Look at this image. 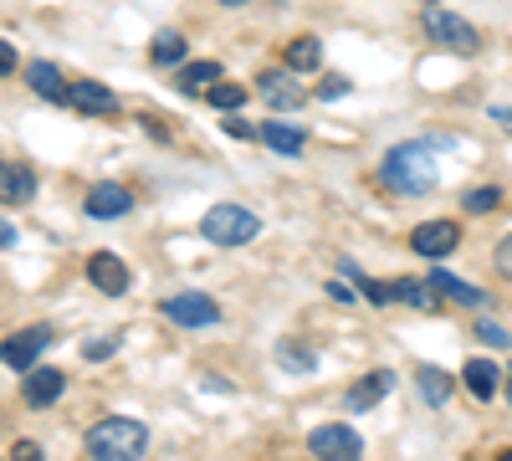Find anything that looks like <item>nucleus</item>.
<instances>
[{
	"label": "nucleus",
	"instance_id": "f257e3e1",
	"mask_svg": "<svg viewBox=\"0 0 512 461\" xmlns=\"http://www.w3.org/2000/svg\"><path fill=\"white\" fill-rule=\"evenodd\" d=\"M379 185L395 195H425L436 190V159L425 144H395L379 164Z\"/></svg>",
	"mask_w": 512,
	"mask_h": 461
},
{
	"label": "nucleus",
	"instance_id": "f03ea898",
	"mask_svg": "<svg viewBox=\"0 0 512 461\" xmlns=\"http://www.w3.org/2000/svg\"><path fill=\"white\" fill-rule=\"evenodd\" d=\"M82 441H88V456H93V461H139L144 446H149V431H144L139 421L108 415V421H98Z\"/></svg>",
	"mask_w": 512,
	"mask_h": 461
},
{
	"label": "nucleus",
	"instance_id": "7ed1b4c3",
	"mask_svg": "<svg viewBox=\"0 0 512 461\" xmlns=\"http://www.w3.org/2000/svg\"><path fill=\"white\" fill-rule=\"evenodd\" d=\"M256 231H262V221L246 205H210L200 221V236L210 246H246V241H256Z\"/></svg>",
	"mask_w": 512,
	"mask_h": 461
},
{
	"label": "nucleus",
	"instance_id": "20e7f679",
	"mask_svg": "<svg viewBox=\"0 0 512 461\" xmlns=\"http://www.w3.org/2000/svg\"><path fill=\"white\" fill-rule=\"evenodd\" d=\"M420 26H425V36L436 41V47H446V52H456V57H472L477 47H482V36H477V26L472 21H461V16H451V11H425L420 16Z\"/></svg>",
	"mask_w": 512,
	"mask_h": 461
},
{
	"label": "nucleus",
	"instance_id": "39448f33",
	"mask_svg": "<svg viewBox=\"0 0 512 461\" xmlns=\"http://www.w3.org/2000/svg\"><path fill=\"white\" fill-rule=\"evenodd\" d=\"M159 313L175 328H216L221 323L216 298H205V292H169V298L159 303Z\"/></svg>",
	"mask_w": 512,
	"mask_h": 461
},
{
	"label": "nucleus",
	"instance_id": "423d86ee",
	"mask_svg": "<svg viewBox=\"0 0 512 461\" xmlns=\"http://www.w3.org/2000/svg\"><path fill=\"white\" fill-rule=\"evenodd\" d=\"M47 344H52V328L47 323H31V328L11 333V339H0V364H6V369H31Z\"/></svg>",
	"mask_w": 512,
	"mask_h": 461
},
{
	"label": "nucleus",
	"instance_id": "0eeeda50",
	"mask_svg": "<svg viewBox=\"0 0 512 461\" xmlns=\"http://www.w3.org/2000/svg\"><path fill=\"white\" fill-rule=\"evenodd\" d=\"M308 451L318 456V461H359L364 456V441L354 436V426H318L313 436H308Z\"/></svg>",
	"mask_w": 512,
	"mask_h": 461
},
{
	"label": "nucleus",
	"instance_id": "6e6552de",
	"mask_svg": "<svg viewBox=\"0 0 512 461\" xmlns=\"http://www.w3.org/2000/svg\"><path fill=\"white\" fill-rule=\"evenodd\" d=\"M410 246H415V257L441 262V257H451V251L461 246V226L456 221H420L410 231Z\"/></svg>",
	"mask_w": 512,
	"mask_h": 461
},
{
	"label": "nucleus",
	"instance_id": "1a4fd4ad",
	"mask_svg": "<svg viewBox=\"0 0 512 461\" xmlns=\"http://www.w3.org/2000/svg\"><path fill=\"white\" fill-rule=\"evenodd\" d=\"M88 282L103 292V298H123V292L134 287V272H128L123 257H113V251H93L88 257Z\"/></svg>",
	"mask_w": 512,
	"mask_h": 461
},
{
	"label": "nucleus",
	"instance_id": "9d476101",
	"mask_svg": "<svg viewBox=\"0 0 512 461\" xmlns=\"http://www.w3.org/2000/svg\"><path fill=\"white\" fill-rule=\"evenodd\" d=\"M82 211H88L93 221H118V216H128V211H134V195H128L123 185H93L88 190V200H82Z\"/></svg>",
	"mask_w": 512,
	"mask_h": 461
},
{
	"label": "nucleus",
	"instance_id": "9b49d317",
	"mask_svg": "<svg viewBox=\"0 0 512 461\" xmlns=\"http://www.w3.org/2000/svg\"><path fill=\"white\" fill-rule=\"evenodd\" d=\"M256 93H262L272 108H303V88H297V77L282 72V67H272V72L256 77Z\"/></svg>",
	"mask_w": 512,
	"mask_h": 461
},
{
	"label": "nucleus",
	"instance_id": "f8f14e48",
	"mask_svg": "<svg viewBox=\"0 0 512 461\" xmlns=\"http://www.w3.org/2000/svg\"><path fill=\"white\" fill-rule=\"evenodd\" d=\"M62 390H67V374H62V369H31V374H26V405H31V410L57 405Z\"/></svg>",
	"mask_w": 512,
	"mask_h": 461
},
{
	"label": "nucleus",
	"instance_id": "ddd939ff",
	"mask_svg": "<svg viewBox=\"0 0 512 461\" xmlns=\"http://www.w3.org/2000/svg\"><path fill=\"white\" fill-rule=\"evenodd\" d=\"M26 82H31L36 98H47V103H57V108L72 98V88L62 82V67H57V62H31V67H26Z\"/></svg>",
	"mask_w": 512,
	"mask_h": 461
},
{
	"label": "nucleus",
	"instance_id": "4468645a",
	"mask_svg": "<svg viewBox=\"0 0 512 461\" xmlns=\"http://www.w3.org/2000/svg\"><path fill=\"white\" fill-rule=\"evenodd\" d=\"M77 113H88V118H103V113H113L118 108V98H113V88H103V82H93V77H82V82H72V98H67Z\"/></svg>",
	"mask_w": 512,
	"mask_h": 461
},
{
	"label": "nucleus",
	"instance_id": "2eb2a0df",
	"mask_svg": "<svg viewBox=\"0 0 512 461\" xmlns=\"http://www.w3.org/2000/svg\"><path fill=\"white\" fill-rule=\"evenodd\" d=\"M256 139H262L272 154H287V159H297V154H303V144H308V134L292 129V123H282V118L262 123V129H256Z\"/></svg>",
	"mask_w": 512,
	"mask_h": 461
},
{
	"label": "nucleus",
	"instance_id": "dca6fc26",
	"mask_svg": "<svg viewBox=\"0 0 512 461\" xmlns=\"http://www.w3.org/2000/svg\"><path fill=\"white\" fill-rule=\"evenodd\" d=\"M390 385H395V374H384V369H379V374H364V380H354V385H349L344 405H349V410H374Z\"/></svg>",
	"mask_w": 512,
	"mask_h": 461
},
{
	"label": "nucleus",
	"instance_id": "f3484780",
	"mask_svg": "<svg viewBox=\"0 0 512 461\" xmlns=\"http://www.w3.org/2000/svg\"><path fill=\"white\" fill-rule=\"evenodd\" d=\"M461 385L472 390L477 400H492V395L502 390V369H497L492 359H472V364L461 369Z\"/></svg>",
	"mask_w": 512,
	"mask_h": 461
},
{
	"label": "nucleus",
	"instance_id": "a211bd4d",
	"mask_svg": "<svg viewBox=\"0 0 512 461\" xmlns=\"http://www.w3.org/2000/svg\"><path fill=\"white\" fill-rule=\"evenodd\" d=\"M31 190H36L31 164H0V200H6V205H26Z\"/></svg>",
	"mask_w": 512,
	"mask_h": 461
},
{
	"label": "nucleus",
	"instance_id": "6ab92c4d",
	"mask_svg": "<svg viewBox=\"0 0 512 461\" xmlns=\"http://www.w3.org/2000/svg\"><path fill=\"white\" fill-rule=\"evenodd\" d=\"M415 385H420V400H425V405H446L451 390H456V380H451L446 369H436V364H420V369H415Z\"/></svg>",
	"mask_w": 512,
	"mask_h": 461
},
{
	"label": "nucleus",
	"instance_id": "aec40b11",
	"mask_svg": "<svg viewBox=\"0 0 512 461\" xmlns=\"http://www.w3.org/2000/svg\"><path fill=\"white\" fill-rule=\"evenodd\" d=\"M431 287L441 292V298H451V303H466V308H482V303H487V292H482V287L461 282V277H451V272H431Z\"/></svg>",
	"mask_w": 512,
	"mask_h": 461
},
{
	"label": "nucleus",
	"instance_id": "412c9836",
	"mask_svg": "<svg viewBox=\"0 0 512 461\" xmlns=\"http://www.w3.org/2000/svg\"><path fill=\"white\" fill-rule=\"evenodd\" d=\"M395 298L410 303L415 313H441V292H436L431 282H410V277H405V282H395Z\"/></svg>",
	"mask_w": 512,
	"mask_h": 461
},
{
	"label": "nucleus",
	"instance_id": "4be33fe9",
	"mask_svg": "<svg viewBox=\"0 0 512 461\" xmlns=\"http://www.w3.org/2000/svg\"><path fill=\"white\" fill-rule=\"evenodd\" d=\"M323 67V47H318V36H297L292 47H287V72H313Z\"/></svg>",
	"mask_w": 512,
	"mask_h": 461
},
{
	"label": "nucleus",
	"instance_id": "5701e85b",
	"mask_svg": "<svg viewBox=\"0 0 512 461\" xmlns=\"http://www.w3.org/2000/svg\"><path fill=\"white\" fill-rule=\"evenodd\" d=\"M149 57H154V67H175V62H185V36H180V31H159V36L149 41Z\"/></svg>",
	"mask_w": 512,
	"mask_h": 461
},
{
	"label": "nucleus",
	"instance_id": "b1692460",
	"mask_svg": "<svg viewBox=\"0 0 512 461\" xmlns=\"http://www.w3.org/2000/svg\"><path fill=\"white\" fill-rule=\"evenodd\" d=\"M221 82V62H190L185 72H180V88L185 93H210Z\"/></svg>",
	"mask_w": 512,
	"mask_h": 461
},
{
	"label": "nucleus",
	"instance_id": "393cba45",
	"mask_svg": "<svg viewBox=\"0 0 512 461\" xmlns=\"http://www.w3.org/2000/svg\"><path fill=\"white\" fill-rule=\"evenodd\" d=\"M461 205H466L472 216H487V211H497V205H502V190H497V185H477V190L461 195Z\"/></svg>",
	"mask_w": 512,
	"mask_h": 461
},
{
	"label": "nucleus",
	"instance_id": "a878e982",
	"mask_svg": "<svg viewBox=\"0 0 512 461\" xmlns=\"http://www.w3.org/2000/svg\"><path fill=\"white\" fill-rule=\"evenodd\" d=\"M205 103H210V108H221V113H231V108L246 103V88H241V82H216V88L205 93Z\"/></svg>",
	"mask_w": 512,
	"mask_h": 461
},
{
	"label": "nucleus",
	"instance_id": "bb28decb",
	"mask_svg": "<svg viewBox=\"0 0 512 461\" xmlns=\"http://www.w3.org/2000/svg\"><path fill=\"white\" fill-rule=\"evenodd\" d=\"M277 359H282V369H297V374H308V369H313V354H308L303 344H282Z\"/></svg>",
	"mask_w": 512,
	"mask_h": 461
},
{
	"label": "nucleus",
	"instance_id": "cd10ccee",
	"mask_svg": "<svg viewBox=\"0 0 512 461\" xmlns=\"http://www.w3.org/2000/svg\"><path fill=\"white\" fill-rule=\"evenodd\" d=\"M477 339H482V344H497V349H512V333H507L502 323H492V318L477 323Z\"/></svg>",
	"mask_w": 512,
	"mask_h": 461
},
{
	"label": "nucleus",
	"instance_id": "c85d7f7f",
	"mask_svg": "<svg viewBox=\"0 0 512 461\" xmlns=\"http://www.w3.org/2000/svg\"><path fill=\"white\" fill-rule=\"evenodd\" d=\"M113 349H118V339H93V344H88V349H82V354H88L93 364H103V359H108Z\"/></svg>",
	"mask_w": 512,
	"mask_h": 461
},
{
	"label": "nucleus",
	"instance_id": "c756f323",
	"mask_svg": "<svg viewBox=\"0 0 512 461\" xmlns=\"http://www.w3.org/2000/svg\"><path fill=\"white\" fill-rule=\"evenodd\" d=\"M11 461H47V456H41L36 441H16V446H11Z\"/></svg>",
	"mask_w": 512,
	"mask_h": 461
},
{
	"label": "nucleus",
	"instance_id": "7c9ffc66",
	"mask_svg": "<svg viewBox=\"0 0 512 461\" xmlns=\"http://www.w3.org/2000/svg\"><path fill=\"white\" fill-rule=\"evenodd\" d=\"M318 93H323V98H344V93H349V77H323Z\"/></svg>",
	"mask_w": 512,
	"mask_h": 461
},
{
	"label": "nucleus",
	"instance_id": "2f4dec72",
	"mask_svg": "<svg viewBox=\"0 0 512 461\" xmlns=\"http://www.w3.org/2000/svg\"><path fill=\"white\" fill-rule=\"evenodd\" d=\"M16 72V47L11 41H0V77H11Z\"/></svg>",
	"mask_w": 512,
	"mask_h": 461
},
{
	"label": "nucleus",
	"instance_id": "473e14b6",
	"mask_svg": "<svg viewBox=\"0 0 512 461\" xmlns=\"http://www.w3.org/2000/svg\"><path fill=\"white\" fill-rule=\"evenodd\" d=\"M226 134L231 139H256V129H251V123H241V118H226Z\"/></svg>",
	"mask_w": 512,
	"mask_h": 461
},
{
	"label": "nucleus",
	"instance_id": "72a5a7b5",
	"mask_svg": "<svg viewBox=\"0 0 512 461\" xmlns=\"http://www.w3.org/2000/svg\"><path fill=\"white\" fill-rule=\"evenodd\" d=\"M497 272H507V277H512V236L497 246Z\"/></svg>",
	"mask_w": 512,
	"mask_h": 461
},
{
	"label": "nucleus",
	"instance_id": "f704fd0d",
	"mask_svg": "<svg viewBox=\"0 0 512 461\" xmlns=\"http://www.w3.org/2000/svg\"><path fill=\"white\" fill-rule=\"evenodd\" d=\"M487 113H492V123H502V129H512V108H502V103H497V108H487Z\"/></svg>",
	"mask_w": 512,
	"mask_h": 461
},
{
	"label": "nucleus",
	"instance_id": "c9c22d12",
	"mask_svg": "<svg viewBox=\"0 0 512 461\" xmlns=\"http://www.w3.org/2000/svg\"><path fill=\"white\" fill-rule=\"evenodd\" d=\"M0 246H16V226L11 221H0Z\"/></svg>",
	"mask_w": 512,
	"mask_h": 461
},
{
	"label": "nucleus",
	"instance_id": "e433bc0d",
	"mask_svg": "<svg viewBox=\"0 0 512 461\" xmlns=\"http://www.w3.org/2000/svg\"><path fill=\"white\" fill-rule=\"evenodd\" d=\"M497 461H512V446H507V451H497Z\"/></svg>",
	"mask_w": 512,
	"mask_h": 461
},
{
	"label": "nucleus",
	"instance_id": "4c0bfd02",
	"mask_svg": "<svg viewBox=\"0 0 512 461\" xmlns=\"http://www.w3.org/2000/svg\"><path fill=\"white\" fill-rule=\"evenodd\" d=\"M221 6H246V0H221Z\"/></svg>",
	"mask_w": 512,
	"mask_h": 461
},
{
	"label": "nucleus",
	"instance_id": "58836bf2",
	"mask_svg": "<svg viewBox=\"0 0 512 461\" xmlns=\"http://www.w3.org/2000/svg\"><path fill=\"white\" fill-rule=\"evenodd\" d=\"M507 400H512V385H507Z\"/></svg>",
	"mask_w": 512,
	"mask_h": 461
}]
</instances>
